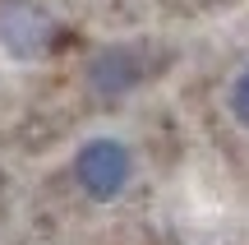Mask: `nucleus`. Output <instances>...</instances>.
I'll list each match as a JSON object with an SVG mask.
<instances>
[{"instance_id": "nucleus-1", "label": "nucleus", "mask_w": 249, "mask_h": 245, "mask_svg": "<svg viewBox=\"0 0 249 245\" xmlns=\"http://www.w3.org/2000/svg\"><path fill=\"white\" fill-rule=\"evenodd\" d=\"M129 171H134V157L129 148L116 144V139H88L74 157V176H79V190L88 199L107 204L129 185Z\"/></svg>"}, {"instance_id": "nucleus-2", "label": "nucleus", "mask_w": 249, "mask_h": 245, "mask_svg": "<svg viewBox=\"0 0 249 245\" xmlns=\"http://www.w3.org/2000/svg\"><path fill=\"white\" fill-rule=\"evenodd\" d=\"M161 70V60H152V51L143 46H107L88 60V88L97 97H120V93L148 83Z\"/></svg>"}, {"instance_id": "nucleus-3", "label": "nucleus", "mask_w": 249, "mask_h": 245, "mask_svg": "<svg viewBox=\"0 0 249 245\" xmlns=\"http://www.w3.org/2000/svg\"><path fill=\"white\" fill-rule=\"evenodd\" d=\"M0 46L18 60H37L51 46V19L28 0H0Z\"/></svg>"}, {"instance_id": "nucleus-4", "label": "nucleus", "mask_w": 249, "mask_h": 245, "mask_svg": "<svg viewBox=\"0 0 249 245\" xmlns=\"http://www.w3.org/2000/svg\"><path fill=\"white\" fill-rule=\"evenodd\" d=\"M231 116L249 130V65L235 74V83H231Z\"/></svg>"}]
</instances>
